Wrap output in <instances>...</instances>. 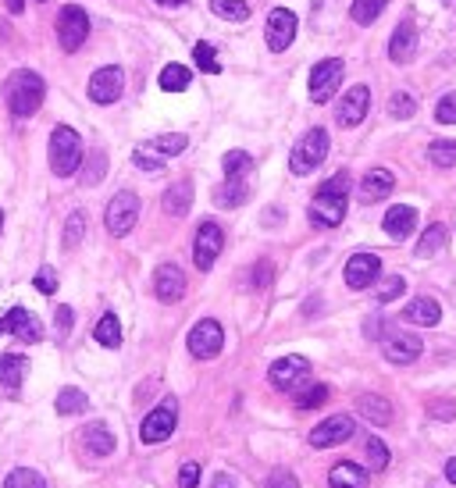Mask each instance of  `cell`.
Instances as JSON below:
<instances>
[{
  "label": "cell",
  "instance_id": "cell-1",
  "mask_svg": "<svg viewBox=\"0 0 456 488\" xmlns=\"http://www.w3.org/2000/svg\"><path fill=\"white\" fill-rule=\"evenodd\" d=\"M4 93H8V107L15 118H33L40 107H43V97H47V86L36 72L29 68H19L8 75L4 83Z\"/></svg>",
  "mask_w": 456,
  "mask_h": 488
},
{
  "label": "cell",
  "instance_id": "cell-2",
  "mask_svg": "<svg viewBox=\"0 0 456 488\" xmlns=\"http://www.w3.org/2000/svg\"><path fill=\"white\" fill-rule=\"evenodd\" d=\"M83 157H86L83 153V136L68 125H58L54 136H51V168H54V175H61V178L75 175Z\"/></svg>",
  "mask_w": 456,
  "mask_h": 488
},
{
  "label": "cell",
  "instance_id": "cell-3",
  "mask_svg": "<svg viewBox=\"0 0 456 488\" xmlns=\"http://www.w3.org/2000/svg\"><path fill=\"white\" fill-rule=\"evenodd\" d=\"M136 221H139V196L129 193V189L114 193L111 203H107V214H104L107 232H111L114 239H122V235H129V232L136 228Z\"/></svg>",
  "mask_w": 456,
  "mask_h": 488
},
{
  "label": "cell",
  "instance_id": "cell-4",
  "mask_svg": "<svg viewBox=\"0 0 456 488\" xmlns=\"http://www.w3.org/2000/svg\"><path fill=\"white\" fill-rule=\"evenodd\" d=\"M325 157H328V132L325 129H311L296 143V150L289 157V168H293V175H311Z\"/></svg>",
  "mask_w": 456,
  "mask_h": 488
},
{
  "label": "cell",
  "instance_id": "cell-5",
  "mask_svg": "<svg viewBox=\"0 0 456 488\" xmlns=\"http://www.w3.org/2000/svg\"><path fill=\"white\" fill-rule=\"evenodd\" d=\"M221 250H224V232H221V224H217V221H203V224L196 228V239H193V261H196V268H200V272H210L214 261L221 257Z\"/></svg>",
  "mask_w": 456,
  "mask_h": 488
},
{
  "label": "cell",
  "instance_id": "cell-6",
  "mask_svg": "<svg viewBox=\"0 0 456 488\" xmlns=\"http://www.w3.org/2000/svg\"><path fill=\"white\" fill-rule=\"evenodd\" d=\"M86 36H90V19H86V12L75 8V4H68V8L58 15V43H61V51L75 54V51L86 43Z\"/></svg>",
  "mask_w": 456,
  "mask_h": 488
},
{
  "label": "cell",
  "instance_id": "cell-7",
  "mask_svg": "<svg viewBox=\"0 0 456 488\" xmlns=\"http://www.w3.org/2000/svg\"><path fill=\"white\" fill-rule=\"evenodd\" d=\"M175 424H178V403H175V399H164L157 410L146 413V421H143V428H139V438H143L146 445H157V442L171 438Z\"/></svg>",
  "mask_w": 456,
  "mask_h": 488
},
{
  "label": "cell",
  "instance_id": "cell-8",
  "mask_svg": "<svg viewBox=\"0 0 456 488\" xmlns=\"http://www.w3.org/2000/svg\"><path fill=\"white\" fill-rule=\"evenodd\" d=\"M221 346H224V332H221V325L214 318H203V321L193 325V332H189V353L196 360H214L221 353Z\"/></svg>",
  "mask_w": 456,
  "mask_h": 488
},
{
  "label": "cell",
  "instance_id": "cell-9",
  "mask_svg": "<svg viewBox=\"0 0 456 488\" xmlns=\"http://www.w3.org/2000/svg\"><path fill=\"white\" fill-rule=\"evenodd\" d=\"M342 72H346V65L339 58H328V61L314 65V72H311V100L314 104H328L335 97L339 83H342Z\"/></svg>",
  "mask_w": 456,
  "mask_h": 488
},
{
  "label": "cell",
  "instance_id": "cell-10",
  "mask_svg": "<svg viewBox=\"0 0 456 488\" xmlns=\"http://www.w3.org/2000/svg\"><path fill=\"white\" fill-rule=\"evenodd\" d=\"M311 378V364L303 357H282L271 364L268 371V382L279 389V392H300V385Z\"/></svg>",
  "mask_w": 456,
  "mask_h": 488
},
{
  "label": "cell",
  "instance_id": "cell-11",
  "mask_svg": "<svg viewBox=\"0 0 456 488\" xmlns=\"http://www.w3.org/2000/svg\"><path fill=\"white\" fill-rule=\"evenodd\" d=\"M311 221L318 228H335L342 224L346 217V193H328V189H318V196L311 200Z\"/></svg>",
  "mask_w": 456,
  "mask_h": 488
},
{
  "label": "cell",
  "instance_id": "cell-12",
  "mask_svg": "<svg viewBox=\"0 0 456 488\" xmlns=\"http://www.w3.org/2000/svg\"><path fill=\"white\" fill-rule=\"evenodd\" d=\"M122 90H125L122 65H107V68L93 72V79H90V100L93 104H114L122 97Z\"/></svg>",
  "mask_w": 456,
  "mask_h": 488
},
{
  "label": "cell",
  "instance_id": "cell-13",
  "mask_svg": "<svg viewBox=\"0 0 456 488\" xmlns=\"http://www.w3.org/2000/svg\"><path fill=\"white\" fill-rule=\"evenodd\" d=\"M293 40H296V15L289 8H275L268 15V47L275 54H282V51H289Z\"/></svg>",
  "mask_w": 456,
  "mask_h": 488
},
{
  "label": "cell",
  "instance_id": "cell-14",
  "mask_svg": "<svg viewBox=\"0 0 456 488\" xmlns=\"http://www.w3.org/2000/svg\"><path fill=\"white\" fill-rule=\"evenodd\" d=\"M0 332H12L22 342H40L43 339V325L26 307H15V311H8L4 318H0Z\"/></svg>",
  "mask_w": 456,
  "mask_h": 488
},
{
  "label": "cell",
  "instance_id": "cell-15",
  "mask_svg": "<svg viewBox=\"0 0 456 488\" xmlns=\"http://www.w3.org/2000/svg\"><path fill=\"white\" fill-rule=\"evenodd\" d=\"M381 275V261L374 254H353L346 261V286L350 289H367L371 282H378Z\"/></svg>",
  "mask_w": 456,
  "mask_h": 488
},
{
  "label": "cell",
  "instance_id": "cell-16",
  "mask_svg": "<svg viewBox=\"0 0 456 488\" xmlns=\"http://www.w3.org/2000/svg\"><path fill=\"white\" fill-rule=\"evenodd\" d=\"M153 293L161 303H178L185 296V275L178 264H161L153 275Z\"/></svg>",
  "mask_w": 456,
  "mask_h": 488
},
{
  "label": "cell",
  "instance_id": "cell-17",
  "mask_svg": "<svg viewBox=\"0 0 456 488\" xmlns=\"http://www.w3.org/2000/svg\"><path fill=\"white\" fill-rule=\"evenodd\" d=\"M353 417H346V413H335V417H328V421H321L314 431H311V445H318V449H325V445H339V442H346L350 435H353Z\"/></svg>",
  "mask_w": 456,
  "mask_h": 488
},
{
  "label": "cell",
  "instance_id": "cell-18",
  "mask_svg": "<svg viewBox=\"0 0 456 488\" xmlns=\"http://www.w3.org/2000/svg\"><path fill=\"white\" fill-rule=\"evenodd\" d=\"M367 107H371V90H367V86H353V90L342 97L335 118H339L342 129H353V125H360V122L367 118Z\"/></svg>",
  "mask_w": 456,
  "mask_h": 488
},
{
  "label": "cell",
  "instance_id": "cell-19",
  "mask_svg": "<svg viewBox=\"0 0 456 488\" xmlns=\"http://www.w3.org/2000/svg\"><path fill=\"white\" fill-rule=\"evenodd\" d=\"M381 350H385V360H389V364H413V360L421 357L424 342H421L417 335H410V332H392V335L381 342Z\"/></svg>",
  "mask_w": 456,
  "mask_h": 488
},
{
  "label": "cell",
  "instance_id": "cell-20",
  "mask_svg": "<svg viewBox=\"0 0 456 488\" xmlns=\"http://www.w3.org/2000/svg\"><path fill=\"white\" fill-rule=\"evenodd\" d=\"M392 185H396V175L389 171V168H371L364 178H360V200L364 203H378V200H385L389 193H392Z\"/></svg>",
  "mask_w": 456,
  "mask_h": 488
},
{
  "label": "cell",
  "instance_id": "cell-21",
  "mask_svg": "<svg viewBox=\"0 0 456 488\" xmlns=\"http://www.w3.org/2000/svg\"><path fill=\"white\" fill-rule=\"evenodd\" d=\"M413 54H417V29H413V22H399L389 40V58L396 65H406V61H413Z\"/></svg>",
  "mask_w": 456,
  "mask_h": 488
},
{
  "label": "cell",
  "instance_id": "cell-22",
  "mask_svg": "<svg viewBox=\"0 0 456 488\" xmlns=\"http://www.w3.org/2000/svg\"><path fill=\"white\" fill-rule=\"evenodd\" d=\"M403 321L421 325V328H435V325L442 321V307H438L431 296H417V300H410V303H406Z\"/></svg>",
  "mask_w": 456,
  "mask_h": 488
},
{
  "label": "cell",
  "instance_id": "cell-23",
  "mask_svg": "<svg viewBox=\"0 0 456 488\" xmlns=\"http://www.w3.org/2000/svg\"><path fill=\"white\" fill-rule=\"evenodd\" d=\"M161 207H164V214H171V217H185V214H189V207H193V182H189V178H182V182L168 185V189H164Z\"/></svg>",
  "mask_w": 456,
  "mask_h": 488
},
{
  "label": "cell",
  "instance_id": "cell-24",
  "mask_svg": "<svg viewBox=\"0 0 456 488\" xmlns=\"http://www.w3.org/2000/svg\"><path fill=\"white\" fill-rule=\"evenodd\" d=\"M385 232L392 235V239H406L410 232H413V224H417V210L413 207H406V203H396V207H389L385 210Z\"/></svg>",
  "mask_w": 456,
  "mask_h": 488
},
{
  "label": "cell",
  "instance_id": "cell-25",
  "mask_svg": "<svg viewBox=\"0 0 456 488\" xmlns=\"http://www.w3.org/2000/svg\"><path fill=\"white\" fill-rule=\"evenodd\" d=\"M357 413H360L367 424L381 428V424H389V421H392V403H389L385 396L367 392V396H360V399H357Z\"/></svg>",
  "mask_w": 456,
  "mask_h": 488
},
{
  "label": "cell",
  "instance_id": "cell-26",
  "mask_svg": "<svg viewBox=\"0 0 456 488\" xmlns=\"http://www.w3.org/2000/svg\"><path fill=\"white\" fill-rule=\"evenodd\" d=\"M328 484L332 488H367V470L357 467L353 460H342L328 470Z\"/></svg>",
  "mask_w": 456,
  "mask_h": 488
},
{
  "label": "cell",
  "instance_id": "cell-27",
  "mask_svg": "<svg viewBox=\"0 0 456 488\" xmlns=\"http://www.w3.org/2000/svg\"><path fill=\"white\" fill-rule=\"evenodd\" d=\"M247 193H250V185H247L243 178H224V182L214 189V203L224 207V210H236V207H243Z\"/></svg>",
  "mask_w": 456,
  "mask_h": 488
},
{
  "label": "cell",
  "instance_id": "cell-28",
  "mask_svg": "<svg viewBox=\"0 0 456 488\" xmlns=\"http://www.w3.org/2000/svg\"><path fill=\"white\" fill-rule=\"evenodd\" d=\"M83 453H90V456H111L114 453V435L104 424H90L83 431Z\"/></svg>",
  "mask_w": 456,
  "mask_h": 488
},
{
  "label": "cell",
  "instance_id": "cell-29",
  "mask_svg": "<svg viewBox=\"0 0 456 488\" xmlns=\"http://www.w3.org/2000/svg\"><path fill=\"white\" fill-rule=\"evenodd\" d=\"M26 371H29V360L22 353H4V357H0V385H4V389H19Z\"/></svg>",
  "mask_w": 456,
  "mask_h": 488
},
{
  "label": "cell",
  "instance_id": "cell-30",
  "mask_svg": "<svg viewBox=\"0 0 456 488\" xmlns=\"http://www.w3.org/2000/svg\"><path fill=\"white\" fill-rule=\"evenodd\" d=\"M445 239H449L445 224H438V221H435V224H428V232L417 239V250H413V254H417V257H435V254L445 247Z\"/></svg>",
  "mask_w": 456,
  "mask_h": 488
},
{
  "label": "cell",
  "instance_id": "cell-31",
  "mask_svg": "<svg viewBox=\"0 0 456 488\" xmlns=\"http://www.w3.org/2000/svg\"><path fill=\"white\" fill-rule=\"evenodd\" d=\"M93 339L100 346H107V350H118L122 346V321H118V314H104L97 321V328H93Z\"/></svg>",
  "mask_w": 456,
  "mask_h": 488
},
{
  "label": "cell",
  "instance_id": "cell-32",
  "mask_svg": "<svg viewBox=\"0 0 456 488\" xmlns=\"http://www.w3.org/2000/svg\"><path fill=\"white\" fill-rule=\"evenodd\" d=\"M83 161H86V164H79V168H83V171H79L83 185H97V182L107 175V153H104V150H90Z\"/></svg>",
  "mask_w": 456,
  "mask_h": 488
},
{
  "label": "cell",
  "instance_id": "cell-33",
  "mask_svg": "<svg viewBox=\"0 0 456 488\" xmlns=\"http://www.w3.org/2000/svg\"><path fill=\"white\" fill-rule=\"evenodd\" d=\"M214 15L228 19V22H247L250 19V4H243V0H210Z\"/></svg>",
  "mask_w": 456,
  "mask_h": 488
},
{
  "label": "cell",
  "instance_id": "cell-34",
  "mask_svg": "<svg viewBox=\"0 0 456 488\" xmlns=\"http://www.w3.org/2000/svg\"><path fill=\"white\" fill-rule=\"evenodd\" d=\"M385 4H389V0H353V22L357 26H371L381 12H385Z\"/></svg>",
  "mask_w": 456,
  "mask_h": 488
},
{
  "label": "cell",
  "instance_id": "cell-35",
  "mask_svg": "<svg viewBox=\"0 0 456 488\" xmlns=\"http://www.w3.org/2000/svg\"><path fill=\"white\" fill-rule=\"evenodd\" d=\"M250 164H254V157H250L247 150H228L224 161H221V168H224L228 178H243V175L250 171Z\"/></svg>",
  "mask_w": 456,
  "mask_h": 488
},
{
  "label": "cell",
  "instance_id": "cell-36",
  "mask_svg": "<svg viewBox=\"0 0 456 488\" xmlns=\"http://www.w3.org/2000/svg\"><path fill=\"white\" fill-rule=\"evenodd\" d=\"M185 86H189V68L185 65H168L161 72V90L164 93H182Z\"/></svg>",
  "mask_w": 456,
  "mask_h": 488
},
{
  "label": "cell",
  "instance_id": "cell-37",
  "mask_svg": "<svg viewBox=\"0 0 456 488\" xmlns=\"http://www.w3.org/2000/svg\"><path fill=\"white\" fill-rule=\"evenodd\" d=\"M428 161L435 168H452L456 164V139H438L428 146Z\"/></svg>",
  "mask_w": 456,
  "mask_h": 488
},
{
  "label": "cell",
  "instance_id": "cell-38",
  "mask_svg": "<svg viewBox=\"0 0 456 488\" xmlns=\"http://www.w3.org/2000/svg\"><path fill=\"white\" fill-rule=\"evenodd\" d=\"M90 406V399H86V392L83 389H61V396H58V413H83Z\"/></svg>",
  "mask_w": 456,
  "mask_h": 488
},
{
  "label": "cell",
  "instance_id": "cell-39",
  "mask_svg": "<svg viewBox=\"0 0 456 488\" xmlns=\"http://www.w3.org/2000/svg\"><path fill=\"white\" fill-rule=\"evenodd\" d=\"M364 449H367V467H371V470H385V467H389L392 453H389V445H385L378 435H371V438L364 442Z\"/></svg>",
  "mask_w": 456,
  "mask_h": 488
},
{
  "label": "cell",
  "instance_id": "cell-40",
  "mask_svg": "<svg viewBox=\"0 0 456 488\" xmlns=\"http://www.w3.org/2000/svg\"><path fill=\"white\" fill-rule=\"evenodd\" d=\"M4 488H47V481H43V474H36L29 467H15L4 481Z\"/></svg>",
  "mask_w": 456,
  "mask_h": 488
},
{
  "label": "cell",
  "instance_id": "cell-41",
  "mask_svg": "<svg viewBox=\"0 0 456 488\" xmlns=\"http://www.w3.org/2000/svg\"><path fill=\"white\" fill-rule=\"evenodd\" d=\"M189 146V139L182 136V132H168V136H157L153 143H150V150H157L161 157H175V153H182Z\"/></svg>",
  "mask_w": 456,
  "mask_h": 488
},
{
  "label": "cell",
  "instance_id": "cell-42",
  "mask_svg": "<svg viewBox=\"0 0 456 488\" xmlns=\"http://www.w3.org/2000/svg\"><path fill=\"white\" fill-rule=\"evenodd\" d=\"M83 232H86V214L75 210L68 221H65V250H75L83 242Z\"/></svg>",
  "mask_w": 456,
  "mask_h": 488
},
{
  "label": "cell",
  "instance_id": "cell-43",
  "mask_svg": "<svg viewBox=\"0 0 456 488\" xmlns=\"http://www.w3.org/2000/svg\"><path fill=\"white\" fill-rule=\"evenodd\" d=\"M193 61H196V68H200V72H207V75H217V72H221L217 54H214V47H210V43H196V47H193Z\"/></svg>",
  "mask_w": 456,
  "mask_h": 488
},
{
  "label": "cell",
  "instance_id": "cell-44",
  "mask_svg": "<svg viewBox=\"0 0 456 488\" xmlns=\"http://www.w3.org/2000/svg\"><path fill=\"white\" fill-rule=\"evenodd\" d=\"M413 111H417V100H413V93H396L392 100H389V114L392 118H413Z\"/></svg>",
  "mask_w": 456,
  "mask_h": 488
},
{
  "label": "cell",
  "instance_id": "cell-45",
  "mask_svg": "<svg viewBox=\"0 0 456 488\" xmlns=\"http://www.w3.org/2000/svg\"><path fill=\"white\" fill-rule=\"evenodd\" d=\"M325 399H328V385H311V389H303V392L296 396V406H300V410H318Z\"/></svg>",
  "mask_w": 456,
  "mask_h": 488
},
{
  "label": "cell",
  "instance_id": "cell-46",
  "mask_svg": "<svg viewBox=\"0 0 456 488\" xmlns=\"http://www.w3.org/2000/svg\"><path fill=\"white\" fill-rule=\"evenodd\" d=\"M435 118L442 125H456V93H445L438 104H435Z\"/></svg>",
  "mask_w": 456,
  "mask_h": 488
},
{
  "label": "cell",
  "instance_id": "cell-47",
  "mask_svg": "<svg viewBox=\"0 0 456 488\" xmlns=\"http://www.w3.org/2000/svg\"><path fill=\"white\" fill-rule=\"evenodd\" d=\"M33 286H36V289H40L43 296H51V293H58V272L43 264V268L36 272V279H33Z\"/></svg>",
  "mask_w": 456,
  "mask_h": 488
},
{
  "label": "cell",
  "instance_id": "cell-48",
  "mask_svg": "<svg viewBox=\"0 0 456 488\" xmlns=\"http://www.w3.org/2000/svg\"><path fill=\"white\" fill-rule=\"evenodd\" d=\"M264 488H300V481H296V474H293V470L279 467V470H271V474H268Z\"/></svg>",
  "mask_w": 456,
  "mask_h": 488
},
{
  "label": "cell",
  "instance_id": "cell-49",
  "mask_svg": "<svg viewBox=\"0 0 456 488\" xmlns=\"http://www.w3.org/2000/svg\"><path fill=\"white\" fill-rule=\"evenodd\" d=\"M132 161H136L143 171H161V168H164V157H161V153L153 157V153H150V146H139V150L132 153Z\"/></svg>",
  "mask_w": 456,
  "mask_h": 488
},
{
  "label": "cell",
  "instance_id": "cell-50",
  "mask_svg": "<svg viewBox=\"0 0 456 488\" xmlns=\"http://www.w3.org/2000/svg\"><path fill=\"white\" fill-rule=\"evenodd\" d=\"M196 484H200V463L189 460V463H182V470H178V488H196Z\"/></svg>",
  "mask_w": 456,
  "mask_h": 488
},
{
  "label": "cell",
  "instance_id": "cell-51",
  "mask_svg": "<svg viewBox=\"0 0 456 488\" xmlns=\"http://www.w3.org/2000/svg\"><path fill=\"white\" fill-rule=\"evenodd\" d=\"M271 275H275L271 261H257V268H254V279H250V286H254V289H264V286L271 282Z\"/></svg>",
  "mask_w": 456,
  "mask_h": 488
},
{
  "label": "cell",
  "instance_id": "cell-52",
  "mask_svg": "<svg viewBox=\"0 0 456 488\" xmlns=\"http://www.w3.org/2000/svg\"><path fill=\"white\" fill-rule=\"evenodd\" d=\"M428 413H431L435 421H452V417H456V403H449V399H435V403L428 406Z\"/></svg>",
  "mask_w": 456,
  "mask_h": 488
},
{
  "label": "cell",
  "instance_id": "cell-53",
  "mask_svg": "<svg viewBox=\"0 0 456 488\" xmlns=\"http://www.w3.org/2000/svg\"><path fill=\"white\" fill-rule=\"evenodd\" d=\"M403 289H406V282H403V279H389V282L378 289V300H381V303H392V300H396Z\"/></svg>",
  "mask_w": 456,
  "mask_h": 488
},
{
  "label": "cell",
  "instance_id": "cell-54",
  "mask_svg": "<svg viewBox=\"0 0 456 488\" xmlns=\"http://www.w3.org/2000/svg\"><path fill=\"white\" fill-rule=\"evenodd\" d=\"M321 189H328V193H350V175L346 171H339L335 178H328Z\"/></svg>",
  "mask_w": 456,
  "mask_h": 488
},
{
  "label": "cell",
  "instance_id": "cell-55",
  "mask_svg": "<svg viewBox=\"0 0 456 488\" xmlns=\"http://www.w3.org/2000/svg\"><path fill=\"white\" fill-rule=\"evenodd\" d=\"M75 325V314L72 307H58V335H68V328Z\"/></svg>",
  "mask_w": 456,
  "mask_h": 488
},
{
  "label": "cell",
  "instance_id": "cell-56",
  "mask_svg": "<svg viewBox=\"0 0 456 488\" xmlns=\"http://www.w3.org/2000/svg\"><path fill=\"white\" fill-rule=\"evenodd\" d=\"M210 488H240V481H236L232 474H214V481H210Z\"/></svg>",
  "mask_w": 456,
  "mask_h": 488
},
{
  "label": "cell",
  "instance_id": "cell-57",
  "mask_svg": "<svg viewBox=\"0 0 456 488\" xmlns=\"http://www.w3.org/2000/svg\"><path fill=\"white\" fill-rule=\"evenodd\" d=\"M4 4H8L12 15H22V12H26V0H4Z\"/></svg>",
  "mask_w": 456,
  "mask_h": 488
},
{
  "label": "cell",
  "instance_id": "cell-58",
  "mask_svg": "<svg viewBox=\"0 0 456 488\" xmlns=\"http://www.w3.org/2000/svg\"><path fill=\"white\" fill-rule=\"evenodd\" d=\"M445 481H452V484H456V456L445 463Z\"/></svg>",
  "mask_w": 456,
  "mask_h": 488
},
{
  "label": "cell",
  "instance_id": "cell-59",
  "mask_svg": "<svg viewBox=\"0 0 456 488\" xmlns=\"http://www.w3.org/2000/svg\"><path fill=\"white\" fill-rule=\"evenodd\" d=\"M153 4H161V8H182V4H189V0H153Z\"/></svg>",
  "mask_w": 456,
  "mask_h": 488
},
{
  "label": "cell",
  "instance_id": "cell-60",
  "mask_svg": "<svg viewBox=\"0 0 456 488\" xmlns=\"http://www.w3.org/2000/svg\"><path fill=\"white\" fill-rule=\"evenodd\" d=\"M0 224H4V214H0Z\"/></svg>",
  "mask_w": 456,
  "mask_h": 488
}]
</instances>
